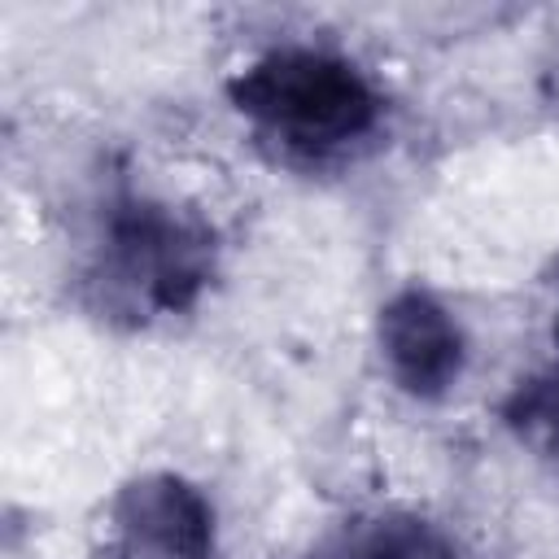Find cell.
<instances>
[{"label": "cell", "instance_id": "1", "mask_svg": "<svg viewBox=\"0 0 559 559\" xmlns=\"http://www.w3.org/2000/svg\"><path fill=\"white\" fill-rule=\"evenodd\" d=\"M227 96L245 118L306 153L362 140L380 118V96L362 70L319 48H275L249 61Z\"/></svg>", "mask_w": 559, "mask_h": 559}, {"label": "cell", "instance_id": "4", "mask_svg": "<svg viewBox=\"0 0 559 559\" xmlns=\"http://www.w3.org/2000/svg\"><path fill=\"white\" fill-rule=\"evenodd\" d=\"M114 520L135 550L157 559H210L214 555V511L197 485L170 472L140 476L114 498Z\"/></svg>", "mask_w": 559, "mask_h": 559}, {"label": "cell", "instance_id": "6", "mask_svg": "<svg viewBox=\"0 0 559 559\" xmlns=\"http://www.w3.org/2000/svg\"><path fill=\"white\" fill-rule=\"evenodd\" d=\"M502 419L524 445L559 454V371H537L520 380L502 402Z\"/></svg>", "mask_w": 559, "mask_h": 559}, {"label": "cell", "instance_id": "3", "mask_svg": "<svg viewBox=\"0 0 559 559\" xmlns=\"http://www.w3.org/2000/svg\"><path fill=\"white\" fill-rule=\"evenodd\" d=\"M376 332H380L384 367L402 393L428 402L441 397L463 376V332L437 297L419 288L389 297Z\"/></svg>", "mask_w": 559, "mask_h": 559}, {"label": "cell", "instance_id": "5", "mask_svg": "<svg viewBox=\"0 0 559 559\" xmlns=\"http://www.w3.org/2000/svg\"><path fill=\"white\" fill-rule=\"evenodd\" d=\"M319 559H450V542L415 515H380L362 528H349Z\"/></svg>", "mask_w": 559, "mask_h": 559}, {"label": "cell", "instance_id": "7", "mask_svg": "<svg viewBox=\"0 0 559 559\" xmlns=\"http://www.w3.org/2000/svg\"><path fill=\"white\" fill-rule=\"evenodd\" d=\"M555 345H559V319H555Z\"/></svg>", "mask_w": 559, "mask_h": 559}, {"label": "cell", "instance_id": "2", "mask_svg": "<svg viewBox=\"0 0 559 559\" xmlns=\"http://www.w3.org/2000/svg\"><path fill=\"white\" fill-rule=\"evenodd\" d=\"M214 271V236L201 218L153 201L122 197L105 218L100 284L131 314H183Z\"/></svg>", "mask_w": 559, "mask_h": 559}]
</instances>
